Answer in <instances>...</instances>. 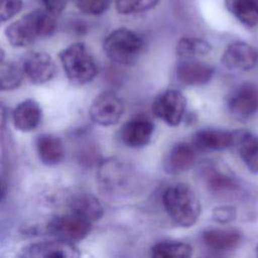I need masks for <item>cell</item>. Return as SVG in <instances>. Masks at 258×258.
Masks as SVG:
<instances>
[{
	"label": "cell",
	"instance_id": "obj_1",
	"mask_svg": "<svg viewBox=\"0 0 258 258\" xmlns=\"http://www.w3.org/2000/svg\"><path fill=\"white\" fill-rule=\"evenodd\" d=\"M55 16L45 8L29 11L6 26V39L14 47H26L49 37L56 29Z\"/></svg>",
	"mask_w": 258,
	"mask_h": 258
},
{
	"label": "cell",
	"instance_id": "obj_2",
	"mask_svg": "<svg viewBox=\"0 0 258 258\" xmlns=\"http://www.w3.org/2000/svg\"><path fill=\"white\" fill-rule=\"evenodd\" d=\"M162 204L173 223L181 228L194 226L202 212L198 196L185 183H174L167 186L162 194Z\"/></svg>",
	"mask_w": 258,
	"mask_h": 258
},
{
	"label": "cell",
	"instance_id": "obj_3",
	"mask_svg": "<svg viewBox=\"0 0 258 258\" xmlns=\"http://www.w3.org/2000/svg\"><path fill=\"white\" fill-rule=\"evenodd\" d=\"M103 49L111 61L122 66H132L137 62L143 52L144 40L136 31L119 27L106 36Z\"/></svg>",
	"mask_w": 258,
	"mask_h": 258
},
{
	"label": "cell",
	"instance_id": "obj_4",
	"mask_svg": "<svg viewBox=\"0 0 258 258\" xmlns=\"http://www.w3.org/2000/svg\"><path fill=\"white\" fill-rule=\"evenodd\" d=\"M68 80L77 86L91 83L98 74V67L90 50L83 42H75L58 53Z\"/></svg>",
	"mask_w": 258,
	"mask_h": 258
},
{
	"label": "cell",
	"instance_id": "obj_5",
	"mask_svg": "<svg viewBox=\"0 0 258 258\" xmlns=\"http://www.w3.org/2000/svg\"><path fill=\"white\" fill-rule=\"evenodd\" d=\"M92 225L93 223L86 218L70 212L50 219L45 226V231L53 238L77 243L89 236Z\"/></svg>",
	"mask_w": 258,
	"mask_h": 258
},
{
	"label": "cell",
	"instance_id": "obj_6",
	"mask_svg": "<svg viewBox=\"0 0 258 258\" xmlns=\"http://www.w3.org/2000/svg\"><path fill=\"white\" fill-rule=\"evenodd\" d=\"M124 109V103L120 96L114 91L107 90L95 97L89 112L94 123L108 127L120 121Z\"/></svg>",
	"mask_w": 258,
	"mask_h": 258
},
{
	"label": "cell",
	"instance_id": "obj_7",
	"mask_svg": "<svg viewBox=\"0 0 258 258\" xmlns=\"http://www.w3.org/2000/svg\"><path fill=\"white\" fill-rule=\"evenodd\" d=\"M186 109L184 95L175 89L161 93L152 103V112L161 121L171 127H176L183 119Z\"/></svg>",
	"mask_w": 258,
	"mask_h": 258
},
{
	"label": "cell",
	"instance_id": "obj_8",
	"mask_svg": "<svg viewBox=\"0 0 258 258\" xmlns=\"http://www.w3.org/2000/svg\"><path fill=\"white\" fill-rule=\"evenodd\" d=\"M25 77L34 85H43L51 81L56 74V64L50 54L44 51L30 50L20 58Z\"/></svg>",
	"mask_w": 258,
	"mask_h": 258
},
{
	"label": "cell",
	"instance_id": "obj_9",
	"mask_svg": "<svg viewBox=\"0 0 258 258\" xmlns=\"http://www.w3.org/2000/svg\"><path fill=\"white\" fill-rule=\"evenodd\" d=\"M229 113L238 120H247L258 112V85L243 83L229 96L227 101Z\"/></svg>",
	"mask_w": 258,
	"mask_h": 258
},
{
	"label": "cell",
	"instance_id": "obj_10",
	"mask_svg": "<svg viewBox=\"0 0 258 258\" xmlns=\"http://www.w3.org/2000/svg\"><path fill=\"white\" fill-rule=\"evenodd\" d=\"M204 179L208 189L219 197H233L240 191L236 175L225 165L212 163L204 168Z\"/></svg>",
	"mask_w": 258,
	"mask_h": 258
},
{
	"label": "cell",
	"instance_id": "obj_11",
	"mask_svg": "<svg viewBox=\"0 0 258 258\" xmlns=\"http://www.w3.org/2000/svg\"><path fill=\"white\" fill-rule=\"evenodd\" d=\"M20 255L29 258H74L79 257L80 252L75 243L54 238L28 244L21 249Z\"/></svg>",
	"mask_w": 258,
	"mask_h": 258
},
{
	"label": "cell",
	"instance_id": "obj_12",
	"mask_svg": "<svg viewBox=\"0 0 258 258\" xmlns=\"http://www.w3.org/2000/svg\"><path fill=\"white\" fill-rule=\"evenodd\" d=\"M154 124L152 120L143 114H138L125 122L119 132L123 144L131 148L146 146L153 135Z\"/></svg>",
	"mask_w": 258,
	"mask_h": 258
},
{
	"label": "cell",
	"instance_id": "obj_13",
	"mask_svg": "<svg viewBox=\"0 0 258 258\" xmlns=\"http://www.w3.org/2000/svg\"><path fill=\"white\" fill-rule=\"evenodd\" d=\"M258 61V53L256 49L247 42L234 41L225 48L221 62L233 72H247L252 70Z\"/></svg>",
	"mask_w": 258,
	"mask_h": 258
},
{
	"label": "cell",
	"instance_id": "obj_14",
	"mask_svg": "<svg viewBox=\"0 0 258 258\" xmlns=\"http://www.w3.org/2000/svg\"><path fill=\"white\" fill-rule=\"evenodd\" d=\"M242 233L233 228H210L202 233L203 244L214 252L235 250L242 242Z\"/></svg>",
	"mask_w": 258,
	"mask_h": 258
},
{
	"label": "cell",
	"instance_id": "obj_15",
	"mask_svg": "<svg viewBox=\"0 0 258 258\" xmlns=\"http://www.w3.org/2000/svg\"><path fill=\"white\" fill-rule=\"evenodd\" d=\"M176 78L188 86H203L208 84L214 77L215 69L204 61L196 58L180 59L175 69Z\"/></svg>",
	"mask_w": 258,
	"mask_h": 258
},
{
	"label": "cell",
	"instance_id": "obj_16",
	"mask_svg": "<svg viewBox=\"0 0 258 258\" xmlns=\"http://www.w3.org/2000/svg\"><path fill=\"white\" fill-rule=\"evenodd\" d=\"M199 150L192 143L178 142L174 144L167 153L163 168L168 174H179L188 170L198 157Z\"/></svg>",
	"mask_w": 258,
	"mask_h": 258
},
{
	"label": "cell",
	"instance_id": "obj_17",
	"mask_svg": "<svg viewBox=\"0 0 258 258\" xmlns=\"http://www.w3.org/2000/svg\"><path fill=\"white\" fill-rule=\"evenodd\" d=\"M235 133L231 131L207 128L192 135L191 143L199 151H221L234 146Z\"/></svg>",
	"mask_w": 258,
	"mask_h": 258
},
{
	"label": "cell",
	"instance_id": "obj_18",
	"mask_svg": "<svg viewBox=\"0 0 258 258\" xmlns=\"http://www.w3.org/2000/svg\"><path fill=\"white\" fill-rule=\"evenodd\" d=\"M42 119L40 105L33 99H26L17 104L12 111V122L14 127L21 132L35 130Z\"/></svg>",
	"mask_w": 258,
	"mask_h": 258
},
{
	"label": "cell",
	"instance_id": "obj_19",
	"mask_svg": "<svg viewBox=\"0 0 258 258\" xmlns=\"http://www.w3.org/2000/svg\"><path fill=\"white\" fill-rule=\"evenodd\" d=\"M236 147L240 158L251 173L258 174V135L247 130L234 131Z\"/></svg>",
	"mask_w": 258,
	"mask_h": 258
},
{
	"label": "cell",
	"instance_id": "obj_20",
	"mask_svg": "<svg viewBox=\"0 0 258 258\" xmlns=\"http://www.w3.org/2000/svg\"><path fill=\"white\" fill-rule=\"evenodd\" d=\"M68 204L70 212L82 216L92 223L99 221L104 215L102 204L90 192H76L70 197Z\"/></svg>",
	"mask_w": 258,
	"mask_h": 258
},
{
	"label": "cell",
	"instance_id": "obj_21",
	"mask_svg": "<svg viewBox=\"0 0 258 258\" xmlns=\"http://www.w3.org/2000/svg\"><path fill=\"white\" fill-rule=\"evenodd\" d=\"M35 148L39 160L45 165L58 164L64 155L62 141L52 134L38 135L35 139Z\"/></svg>",
	"mask_w": 258,
	"mask_h": 258
},
{
	"label": "cell",
	"instance_id": "obj_22",
	"mask_svg": "<svg viewBox=\"0 0 258 258\" xmlns=\"http://www.w3.org/2000/svg\"><path fill=\"white\" fill-rule=\"evenodd\" d=\"M122 162L111 158L105 160L98 172V177L104 187L108 189H120L126 184V178L129 177V173L126 170Z\"/></svg>",
	"mask_w": 258,
	"mask_h": 258
},
{
	"label": "cell",
	"instance_id": "obj_23",
	"mask_svg": "<svg viewBox=\"0 0 258 258\" xmlns=\"http://www.w3.org/2000/svg\"><path fill=\"white\" fill-rule=\"evenodd\" d=\"M227 10L244 26L258 25V0H224Z\"/></svg>",
	"mask_w": 258,
	"mask_h": 258
},
{
	"label": "cell",
	"instance_id": "obj_24",
	"mask_svg": "<svg viewBox=\"0 0 258 258\" xmlns=\"http://www.w3.org/2000/svg\"><path fill=\"white\" fill-rule=\"evenodd\" d=\"M212 50V45L200 37L183 36L176 43V54L180 59L196 58L207 55Z\"/></svg>",
	"mask_w": 258,
	"mask_h": 258
},
{
	"label": "cell",
	"instance_id": "obj_25",
	"mask_svg": "<svg viewBox=\"0 0 258 258\" xmlns=\"http://www.w3.org/2000/svg\"><path fill=\"white\" fill-rule=\"evenodd\" d=\"M150 255L155 258H187L192 255V248L185 242L162 241L151 247Z\"/></svg>",
	"mask_w": 258,
	"mask_h": 258
},
{
	"label": "cell",
	"instance_id": "obj_26",
	"mask_svg": "<svg viewBox=\"0 0 258 258\" xmlns=\"http://www.w3.org/2000/svg\"><path fill=\"white\" fill-rule=\"evenodd\" d=\"M25 74L20 62L1 60L0 66V89L2 92L17 89L23 82Z\"/></svg>",
	"mask_w": 258,
	"mask_h": 258
},
{
	"label": "cell",
	"instance_id": "obj_27",
	"mask_svg": "<svg viewBox=\"0 0 258 258\" xmlns=\"http://www.w3.org/2000/svg\"><path fill=\"white\" fill-rule=\"evenodd\" d=\"M159 0H116L115 6L118 13L131 15L145 12L157 5Z\"/></svg>",
	"mask_w": 258,
	"mask_h": 258
},
{
	"label": "cell",
	"instance_id": "obj_28",
	"mask_svg": "<svg viewBox=\"0 0 258 258\" xmlns=\"http://www.w3.org/2000/svg\"><path fill=\"white\" fill-rule=\"evenodd\" d=\"M111 0H75L78 9L87 15H101L107 11Z\"/></svg>",
	"mask_w": 258,
	"mask_h": 258
},
{
	"label": "cell",
	"instance_id": "obj_29",
	"mask_svg": "<svg viewBox=\"0 0 258 258\" xmlns=\"http://www.w3.org/2000/svg\"><path fill=\"white\" fill-rule=\"evenodd\" d=\"M237 218V209L231 205H221L213 209L212 219L219 224L225 225L235 221Z\"/></svg>",
	"mask_w": 258,
	"mask_h": 258
},
{
	"label": "cell",
	"instance_id": "obj_30",
	"mask_svg": "<svg viewBox=\"0 0 258 258\" xmlns=\"http://www.w3.org/2000/svg\"><path fill=\"white\" fill-rule=\"evenodd\" d=\"M22 0H1L0 2V18L4 23L15 15H17L22 9Z\"/></svg>",
	"mask_w": 258,
	"mask_h": 258
},
{
	"label": "cell",
	"instance_id": "obj_31",
	"mask_svg": "<svg viewBox=\"0 0 258 258\" xmlns=\"http://www.w3.org/2000/svg\"><path fill=\"white\" fill-rule=\"evenodd\" d=\"M44 8L53 14H59L67 6L69 0H41Z\"/></svg>",
	"mask_w": 258,
	"mask_h": 258
},
{
	"label": "cell",
	"instance_id": "obj_32",
	"mask_svg": "<svg viewBox=\"0 0 258 258\" xmlns=\"http://www.w3.org/2000/svg\"><path fill=\"white\" fill-rule=\"evenodd\" d=\"M255 252H256V255L258 256V244H257L256 247H255Z\"/></svg>",
	"mask_w": 258,
	"mask_h": 258
}]
</instances>
